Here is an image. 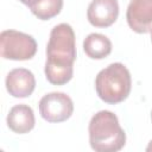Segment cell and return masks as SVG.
I'll return each mask as SVG.
<instances>
[{
    "label": "cell",
    "instance_id": "cell-13",
    "mask_svg": "<svg viewBox=\"0 0 152 152\" xmlns=\"http://www.w3.org/2000/svg\"><path fill=\"white\" fill-rule=\"evenodd\" d=\"M146 151H147V152H151V151H152V140L148 142V145H147V147H146Z\"/></svg>",
    "mask_w": 152,
    "mask_h": 152
},
{
    "label": "cell",
    "instance_id": "cell-2",
    "mask_svg": "<svg viewBox=\"0 0 152 152\" xmlns=\"http://www.w3.org/2000/svg\"><path fill=\"white\" fill-rule=\"evenodd\" d=\"M89 144L96 152H116L126 144V133L110 110L95 113L88 125Z\"/></svg>",
    "mask_w": 152,
    "mask_h": 152
},
{
    "label": "cell",
    "instance_id": "cell-11",
    "mask_svg": "<svg viewBox=\"0 0 152 152\" xmlns=\"http://www.w3.org/2000/svg\"><path fill=\"white\" fill-rule=\"evenodd\" d=\"M28 8L38 19L49 20L61 13L63 0H36Z\"/></svg>",
    "mask_w": 152,
    "mask_h": 152
},
{
    "label": "cell",
    "instance_id": "cell-4",
    "mask_svg": "<svg viewBox=\"0 0 152 152\" xmlns=\"http://www.w3.org/2000/svg\"><path fill=\"white\" fill-rule=\"evenodd\" d=\"M1 57L12 61L31 59L37 52L36 39L17 30H5L0 34Z\"/></svg>",
    "mask_w": 152,
    "mask_h": 152
},
{
    "label": "cell",
    "instance_id": "cell-12",
    "mask_svg": "<svg viewBox=\"0 0 152 152\" xmlns=\"http://www.w3.org/2000/svg\"><path fill=\"white\" fill-rule=\"evenodd\" d=\"M19 1H20V2H23L24 5H26L27 7H30V6H31L36 0H19Z\"/></svg>",
    "mask_w": 152,
    "mask_h": 152
},
{
    "label": "cell",
    "instance_id": "cell-6",
    "mask_svg": "<svg viewBox=\"0 0 152 152\" xmlns=\"http://www.w3.org/2000/svg\"><path fill=\"white\" fill-rule=\"evenodd\" d=\"M126 20L134 32H150L152 30V0H131L126 11Z\"/></svg>",
    "mask_w": 152,
    "mask_h": 152
},
{
    "label": "cell",
    "instance_id": "cell-1",
    "mask_svg": "<svg viewBox=\"0 0 152 152\" xmlns=\"http://www.w3.org/2000/svg\"><path fill=\"white\" fill-rule=\"evenodd\" d=\"M76 56L74 28L66 23L53 26L46 45V61L44 66L46 80L55 86L66 84L74 76Z\"/></svg>",
    "mask_w": 152,
    "mask_h": 152
},
{
    "label": "cell",
    "instance_id": "cell-7",
    "mask_svg": "<svg viewBox=\"0 0 152 152\" xmlns=\"http://www.w3.org/2000/svg\"><path fill=\"white\" fill-rule=\"evenodd\" d=\"M119 17L118 0H91L87 10V19L95 27H108Z\"/></svg>",
    "mask_w": 152,
    "mask_h": 152
},
{
    "label": "cell",
    "instance_id": "cell-10",
    "mask_svg": "<svg viewBox=\"0 0 152 152\" xmlns=\"http://www.w3.org/2000/svg\"><path fill=\"white\" fill-rule=\"evenodd\" d=\"M83 51L91 59H103L112 52V42L107 36L94 32L84 38Z\"/></svg>",
    "mask_w": 152,
    "mask_h": 152
},
{
    "label": "cell",
    "instance_id": "cell-8",
    "mask_svg": "<svg viewBox=\"0 0 152 152\" xmlns=\"http://www.w3.org/2000/svg\"><path fill=\"white\" fill-rule=\"evenodd\" d=\"M6 89L13 97H28L36 88V78L31 70L25 68L12 69L5 80Z\"/></svg>",
    "mask_w": 152,
    "mask_h": 152
},
{
    "label": "cell",
    "instance_id": "cell-15",
    "mask_svg": "<svg viewBox=\"0 0 152 152\" xmlns=\"http://www.w3.org/2000/svg\"><path fill=\"white\" fill-rule=\"evenodd\" d=\"M151 121H152V110H151Z\"/></svg>",
    "mask_w": 152,
    "mask_h": 152
},
{
    "label": "cell",
    "instance_id": "cell-14",
    "mask_svg": "<svg viewBox=\"0 0 152 152\" xmlns=\"http://www.w3.org/2000/svg\"><path fill=\"white\" fill-rule=\"evenodd\" d=\"M150 33H151V42H152V30L150 31Z\"/></svg>",
    "mask_w": 152,
    "mask_h": 152
},
{
    "label": "cell",
    "instance_id": "cell-5",
    "mask_svg": "<svg viewBox=\"0 0 152 152\" xmlns=\"http://www.w3.org/2000/svg\"><path fill=\"white\" fill-rule=\"evenodd\" d=\"M40 116L48 122H63L74 113V102L69 95L61 91L45 94L38 103Z\"/></svg>",
    "mask_w": 152,
    "mask_h": 152
},
{
    "label": "cell",
    "instance_id": "cell-3",
    "mask_svg": "<svg viewBox=\"0 0 152 152\" xmlns=\"http://www.w3.org/2000/svg\"><path fill=\"white\" fill-rule=\"evenodd\" d=\"M132 88L131 72L120 62L110 63L99 71L95 78L97 96L106 103L116 104L125 101Z\"/></svg>",
    "mask_w": 152,
    "mask_h": 152
},
{
    "label": "cell",
    "instance_id": "cell-9",
    "mask_svg": "<svg viewBox=\"0 0 152 152\" xmlns=\"http://www.w3.org/2000/svg\"><path fill=\"white\" fill-rule=\"evenodd\" d=\"M8 128L17 134H25L33 129L36 118L33 109L25 103L13 106L6 118Z\"/></svg>",
    "mask_w": 152,
    "mask_h": 152
}]
</instances>
